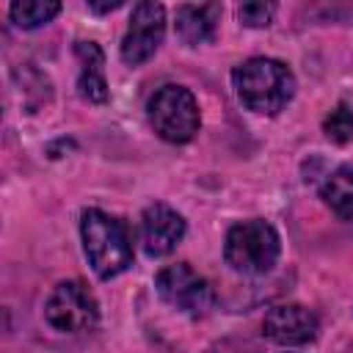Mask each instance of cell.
Returning a JSON list of instances; mask_svg holds the SVG:
<instances>
[{"mask_svg": "<svg viewBox=\"0 0 353 353\" xmlns=\"http://www.w3.org/2000/svg\"><path fill=\"white\" fill-rule=\"evenodd\" d=\"M323 130L325 135L334 141V143H347L353 138V108L339 102L323 121Z\"/></svg>", "mask_w": 353, "mask_h": 353, "instance_id": "cell-14", "label": "cell"}, {"mask_svg": "<svg viewBox=\"0 0 353 353\" xmlns=\"http://www.w3.org/2000/svg\"><path fill=\"white\" fill-rule=\"evenodd\" d=\"M185 237V218L168 204H149L141 215V245L149 256L171 254Z\"/></svg>", "mask_w": 353, "mask_h": 353, "instance_id": "cell-9", "label": "cell"}, {"mask_svg": "<svg viewBox=\"0 0 353 353\" xmlns=\"http://www.w3.org/2000/svg\"><path fill=\"white\" fill-rule=\"evenodd\" d=\"M279 254H281L279 232L262 218L240 221L226 232L223 259L234 273L262 276L279 262Z\"/></svg>", "mask_w": 353, "mask_h": 353, "instance_id": "cell-3", "label": "cell"}, {"mask_svg": "<svg viewBox=\"0 0 353 353\" xmlns=\"http://www.w3.org/2000/svg\"><path fill=\"white\" fill-rule=\"evenodd\" d=\"M44 320L61 334H85L99 320V303L83 281H61L44 303Z\"/></svg>", "mask_w": 353, "mask_h": 353, "instance_id": "cell-5", "label": "cell"}, {"mask_svg": "<svg viewBox=\"0 0 353 353\" xmlns=\"http://www.w3.org/2000/svg\"><path fill=\"white\" fill-rule=\"evenodd\" d=\"M74 52H77V58L83 63L80 77H77L80 97L88 99V102H97V105L105 102L108 99V83H105V72H102V66H105L102 50L94 41H77Z\"/></svg>", "mask_w": 353, "mask_h": 353, "instance_id": "cell-10", "label": "cell"}, {"mask_svg": "<svg viewBox=\"0 0 353 353\" xmlns=\"http://www.w3.org/2000/svg\"><path fill=\"white\" fill-rule=\"evenodd\" d=\"M80 237L85 259L99 279H113L132 265V237L124 221L102 210H85L80 218Z\"/></svg>", "mask_w": 353, "mask_h": 353, "instance_id": "cell-2", "label": "cell"}, {"mask_svg": "<svg viewBox=\"0 0 353 353\" xmlns=\"http://www.w3.org/2000/svg\"><path fill=\"white\" fill-rule=\"evenodd\" d=\"M61 14V3L58 0H17L8 8V17L17 28L22 30H33L47 25L50 19H55Z\"/></svg>", "mask_w": 353, "mask_h": 353, "instance_id": "cell-13", "label": "cell"}, {"mask_svg": "<svg viewBox=\"0 0 353 353\" xmlns=\"http://www.w3.org/2000/svg\"><path fill=\"white\" fill-rule=\"evenodd\" d=\"M149 124L168 143H188L199 132L201 116L196 97L185 85H163L149 99Z\"/></svg>", "mask_w": 353, "mask_h": 353, "instance_id": "cell-4", "label": "cell"}, {"mask_svg": "<svg viewBox=\"0 0 353 353\" xmlns=\"http://www.w3.org/2000/svg\"><path fill=\"white\" fill-rule=\"evenodd\" d=\"M163 36H165V8L160 3H135L127 33L121 39V61L130 66L146 63L160 50Z\"/></svg>", "mask_w": 353, "mask_h": 353, "instance_id": "cell-7", "label": "cell"}, {"mask_svg": "<svg viewBox=\"0 0 353 353\" xmlns=\"http://www.w3.org/2000/svg\"><path fill=\"white\" fill-rule=\"evenodd\" d=\"M154 287H157V295L168 306H174L182 314H190V317H204L215 303L212 284L204 276H199L188 262L165 265L157 273Z\"/></svg>", "mask_w": 353, "mask_h": 353, "instance_id": "cell-6", "label": "cell"}, {"mask_svg": "<svg viewBox=\"0 0 353 353\" xmlns=\"http://www.w3.org/2000/svg\"><path fill=\"white\" fill-rule=\"evenodd\" d=\"M323 201L331 207V212L342 221H353V168L350 165H339L334 168L323 188H320Z\"/></svg>", "mask_w": 353, "mask_h": 353, "instance_id": "cell-12", "label": "cell"}, {"mask_svg": "<svg viewBox=\"0 0 353 353\" xmlns=\"http://www.w3.org/2000/svg\"><path fill=\"white\" fill-rule=\"evenodd\" d=\"M121 6V0H110V3H88V8L91 11H97V14H105V11H116Z\"/></svg>", "mask_w": 353, "mask_h": 353, "instance_id": "cell-16", "label": "cell"}, {"mask_svg": "<svg viewBox=\"0 0 353 353\" xmlns=\"http://www.w3.org/2000/svg\"><path fill=\"white\" fill-rule=\"evenodd\" d=\"M287 353H290V350H287Z\"/></svg>", "mask_w": 353, "mask_h": 353, "instance_id": "cell-17", "label": "cell"}, {"mask_svg": "<svg viewBox=\"0 0 353 353\" xmlns=\"http://www.w3.org/2000/svg\"><path fill=\"white\" fill-rule=\"evenodd\" d=\"M273 14H276V3H262V0H256V3H243V6L237 8L240 22L248 25V28H268L270 19H273Z\"/></svg>", "mask_w": 353, "mask_h": 353, "instance_id": "cell-15", "label": "cell"}, {"mask_svg": "<svg viewBox=\"0 0 353 353\" xmlns=\"http://www.w3.org/2000/svg\"><path fill=\"white\" fill-rule=\"evenodd\" d=\"M262 331L270 342H276L281 347H301V345H309L317 339L320 323H317L314 312H309L301 303H279L265 314Z\"/></svg>", "mask_w": 353, "mask_h": 353, "instance_id": "cell-8", "label": "cell"}, {"mask_svg": "<svg viewBox=\"0 0 353 353\" xmlns=\"http://www.w3.org/2000/svg\"><path fill=\"white\" fill-rule=\"evenodd\" d=\"M237 99L262 116H276L295 94V77L287 63L276 58H248L234 72Z\"/></svg>", "mask_w": 353, "mask_h": 353, "instance_id": "cell-1", "label": "cell"}, {"mask_svg": "<svg viewBox=\"0 0 353 353\" xmlns=\"http://www.w3.org/2000/svg\"><path fill=\"white\" fill-rule=\"evenodd\" d=\"M218 11H221L218 6H179L176 8V36L188 47L210 41L215 33Z\"/></svg>", "mask_w": 353, "mask_h": 353, "instance_id": "cell-11", "label": "cell"}]
</instances>
